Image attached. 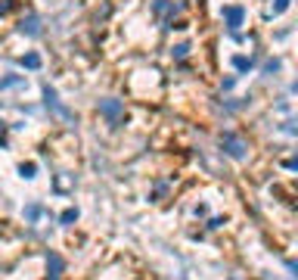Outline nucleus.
<instances>
[{
    "label": "nucleus",
    "mask_w": 298,
    "mask_h": 280,
    "mask_svg": "<svg viewBox=\"0 0 298 280\" xmlns=\"http://www.w3.org/2000/svg\"><path fill=\"white\" fill-rule=\"evenodd\" d=\"M233 66L239 69V72H246V69H251V60H246V56H236V60H233Z\"/></svg>",
    "instance_id": "9d476101"
},
{
    "label": "nucleus",
    "mask_w": 298,
    "mask_h": 280,
    "mask_svg": "<svg viewBox=\"0 0 298 280\" xmlns=\"http://www.w3.org/2000/svg\"><path fill=\"white\" fill-rule=\"evenodd\" d=\"M19 171H22V178H34L38 165H34V162H25V165H19Z\"/></svg>",
    "instance_id": "6e6552de"
},
{
    "label": "nucleus",
    "mask_w": 298,
    "mask_h": 280,
    "mask_svg": "<svg viewBox=\"0 0 298 280\" xmlns=\"http://www.w3.org/2000/svg\"><path fill=\"white\" fill-rule=\"evenodd\" d=\"M47 271H50V280L62 277V271H65V262H62V255H59V252H50V255H47Z\"/></svg>",
    "instance_id": "20e7f679"
},
{
    "label": "nucleus",
    "mask_w": 298,
    "mask_h": 280,
    "mask_svg": "<svg viewBox=\"0 0 298 280\" xmlns=\"http://www.w3.org/2000/svg\"><path fill=\"white\" fill-rule=\"evenodd\" d=\"M44 97H47V106H53V109H59L62 115H68V112L59 106V100H56V90H53V87H44Z\"/></svg>",
    "instance_id": "423d86ee"
},
{
    "label": "nucleus",
    "mask_w": 298,
    "mask_h": 280,
    "mask_svg": "<svg viewBox=\"0 0 298 280\" xmlns=\"http://www.w3.org/2000/svg\"><path fill=\"white\" fill-rule=\"evenodd\" d=\"M99 115H106L109 125H121V119H124V103L121 100H99Z\"/></svg>",
    "instance_id": "f257e3e1"
},
{
    "label": "nucleus",
    "mask_w": 298,
    "mask_h": 280,
    "mask_svg": "<svg viewBox=\"0 0 298 280\" xmlns=\"http://www.w3.org/2000/svg\"><path fill=\"white\" fill-rule=\"evenodd\" d=\"M224 19H227V28L236 31L239 25H243V19H246V9L243 6H224Z\"/></svg>",
    "instance_id": "7ed1b4c3"
},
{
    "label": "nucleus",
    "mask_w": 298,
    "mask_h": 280,
    "mask_svg": "<svg viewBox=\"0 0 298 280\" xmlns=\"http://www.w3.org/2000/svg\"><path fill=\"white\" fill-rule=\"evenodd\" d=\"M59 221H62V224H72V221H78V209H65Z\"/></svg>",
    "instance_id": "1a4fd4ad"
},
{
    "label": "nucleus",
    "mask_w": 298,
    "mask_h": 280,
    "mask_svg": "<svg viewBox=\"0 0 298 280\" xmlns=\"http://www.w3.org/2000/svg\"><path fill=\"white\" fill-rule=\"evenodd\" d=\"M22 66H25V69H41V56L38 53H25V56H22Z\"/></svg>",
    "instance_id": "0eeeda50"
},
{
    "label": "nucleus",
    "mask_w": 298,
    "mask_h": 280,
    "mask_svg": "<svg viewBox=\"0 0 298 280\" xmlns=\"http://www.w3.org/2000/svg\"><path fill=\"white\" fill-rule=\"evenodd\" d=\"M19 31H22V34H31V38H34V34L41 31V28H38V16H28V19H22Z\"/></svg>",
    "instance_id": "39448f33"
},
{
    "label": "nucleus",
    "mask_w": 298,
    "mask_h": 280,
    "mask_svg": "<svg viewBox=\"0 0 298 280\" xmlns=\"http://www.w3.org/2000/svg\"><path fill=\"white\" fill-rule=\"evenodd\" d=\"M286 6H289V0H277V3H273V13H283Z\"/></svg>",
    "instance_id": "f8f14e48"
},
{
    "label": "nucleus",
    "mask_w": 298,
    "mask_h": 280,
    "mask_svg": "<svg viewBox=\"0 0 298 280\" xmlns=\"http://www.w3.org/2000/svg\"><path fill=\"white\" fill-rule=\"evenodd\" d=\"M221 143H224V149H227V153H230L233 159H246V149H248V146H246L236 134H224V137H221Z\"/></svg>",
    "instance_id": "f03ea898"
},
{
    "label": "nucleus",
    "mask_w": 298,
    "mask_h": 280,
    "mask_svg": "<svg viewBox=\"0 0 298 280\" xmlns=\"http://www.w3.org/2000/svg\"><path fill=\"white\" fill-rule=\"evenodd\" d=\"M38 215H41V206H28V209H25V218H28V221H34Z\"/></svg>",
    "instance_id": "9b49d317"
},
{
    "label": "nucleus",
    "mask_w": 298,
    "mask_h": 280,
    "mask_svg": "<svg viewBox=\"0 0 298 280\" xmlns=\"http://www.w3.org/2000/svg\"><path fill=\"white\" fill-rule=\"evenodd\" d=\"M187 50H190V47H187V44H180V47H174V56H187Z\"/></svg>",
    "instance_id": "ddd939ff"
}]
</instances>
